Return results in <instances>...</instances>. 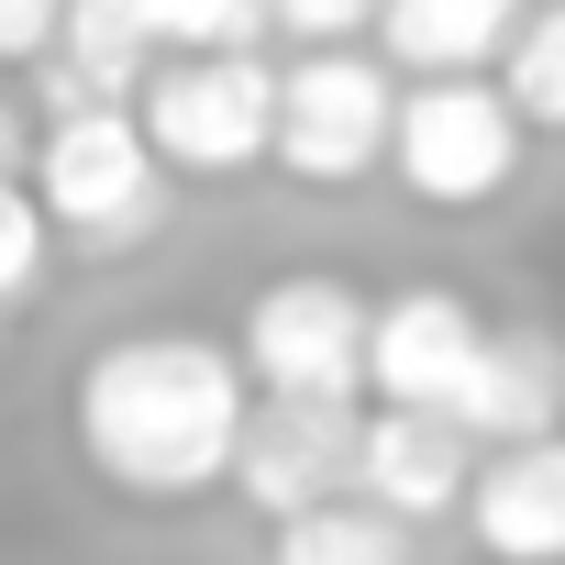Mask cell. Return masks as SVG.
Returning a JSON list of instances; mask_svg holds the SVG:
<instances>
[{"label":"cell","mask_w":565,"mask_h":565,"mask_svg":"<svg viewBox=\"0 0 565 565\" xmlns=\"http://www.w3.org/2000/svg\"><path fill=\"white\" fill-rule=\"evenodd\" d=\"M244 366L211 333H122L78 366V444L122 499H200L233 488L244 444Z\"/></svg>","instance_id":"6da1fadb"},{"label":"cell","mask_w":565,"mask_h":565,"mask_svg":"<svg viewBox=\"0 0 565 565\" xmlns=\"http://www.w3.org/2000/svg\"><path fill=\"white\" fill-rule=\"evenodd\" d=\"M134 122L167 167L189 178H233L255 156H277V67L255 45H222V56H156L145 89H134Z\"/></svg>","instance_id":"7a4b0ae2"},{"label":"cell","mask_w":565,"mask_h":565,"mask_svg":"<svg viewBox=\"0 0 565 565\" xmlns=\"http://www.w3.org/2000/svg\"><path fill=\"white\" fill-rule=\"evenodd\" d=\"M399 145V89L377 56L355 45H300L277 67V167L311 178V189H344L366 178L377 156Z\"/></svg>","instance_id":"3957f363"},{"label":"cell","mask_w":565,"mask_h":565,"mask_svg":"<svg viewBox=\"0 0 565 565\" xmlns=\"http://www.w3.org/2000/svg\"><path fill=\"white\" fill-rule=\"evenodd\" d=\"M521 134H532V122L510 111V89H488V78H422V89L399 100L388 167H399L411 200L477 211V200H499V189L521 178Z\"/></svg>","instance_id":"277c9868"},{"label":"cell","mask_w":565,"mask_h":565,"mask_svg":"<svg viewBox=\"0 0 565 565\" xmlns=\"http://www.w3.org/2000/svg\"><path fill=\"white\" fill-rule=\"evenodd\" d=\"M167 156L145 145L134 111H56L45 156H34V200L67 244H134L156 211H167Z\"/></svg>","instance_id":"5b68a950"},{"label":"cell","mask_w":565,"mask_h":565,"mask_svg":"<svg viewBox=\"0 0 565 565\" xmlns=\"http://www.w3.org/2000/svg\"><path fill=\"white\" fill-rule=\"evenodd\" d=\"M366 344H377V311L322 266L266 277L255 311H244V366L277 399H355L366 388Z\"/></svg>","instance_id":"8992f818"},{"label":"cell","mask_w":565,"mask_h":565,"mask_svg":"<svg viewBox=\"0 0 565 565\" xmlns=\"http://www.w3.org/2000/svg\"><path fill=\"white\" fill-rule=\"evenodd\" d=\"M355 466H366V422H355V399H255V422H244V444H233V488H244V510H266V521H300V510H333V499H355Z\"/></svg>","instance_id":"52a82bcc"},{"label":"cell","mask_w":565,"mask_h":565,"mask_svg":"<svg viewBox=\"0 0 565 565\" xmlns=\"http://www.w3.org/2000/svg\"><path fill=\"white\" fill-rule=\"evenodd\" d=\"M477 355H488V322L455 289H399V300H377L366 388H377V411H455Z\"/></svg>","instance_id":"ba28073f"},{"label":"cell","mask_w":565,"mask_h":565,"mask_svg":"<svg viewBox=\"0 0 565 565\" xmlns=\"http://www.w3.org/2000/svg\"><path fill=\"white\" fill-rule=\"evenodd\" d=\"M355 499H377L388 521H444L477 499V433L455 411H377L366 422V466Z\"/></svg>","instance_id":"9c48e42d"},{"label":"cell","mask_w":565,"mask_h":565,"mask_svg":"<svg viewBox=\"0 0 565 565\" xmlns=\"http://www.w3.org/2000/svg\"><path fill=\"white\" fill-rule=\"evenodd\" d=\"M466 532H477L488 565H565V433L499 444V455L477 466Z\"/></svg>","instance_id":"30bf717a"},{"label":"cell","mask_w":565,"mask_h":565,"mask_svg":"<svg viewBox=\"0 0 565 565\" xmlns=\"http://www.w3.org/2000/svg\"><path fill=\"white\" fill-rule=\"evenodd\" d=\"M455 422H466L488 455H499V444H543V433H565V344L532 333V322L488 333V355H477Z\"/></svg>","instance_id":"8fae6325"},{"label":"cell","mask_w":565,"mask_h":565,"mask_svg":"<svg viewBox=\"0 0 565 565\" xmlns=\"http://www.w3.org/2000/svg\"><path fill=\"white\" fill-rule=\"evenodd\" d=\"M521 23H532L521 0H388L377 12V34L411 78H477L488 56H510Z\"/></svg>","instance_id":"7c38bea8"},{"label":"cell","mask_w":565,"mask_h":565,"mask_svg":"<svg viewBox=\"0 0 565 565\" xmlns=\"http://www.w3.org/2000/svg\"><path fill=\"white\" fill-rule=\"evenodd\" d=\"M277 565H411V521H388L377 499H333L277 521Z\"/></svg>","instance_id":"4fadbf2b"},{"label":"cell","mask_w":565,"mask_h":565,"mask_svg":"<svg viewBox=\"0 0 565 565\" xmlns=\"http://www.w3.org/2000/svg\"><path fill=\"white\" fill-rule=\"evenodd\" d=\"M510 78V111L532 122V134H565V12H532L521 34H510V56H499Z\"/></svg>","instance_id":"5bb4252c"},{"label":"cell","mask_w":565,"mask_h":565,"mask_svg":"<svg viewBox=\"0 0 565 565\" xmlns=\"http://www.w3.org/2000/svg\"><path fill=\"white\" fill-rule=\"evenodd\" d=\"M255 34H277L266 0H156V56H222Z\"/></svg>","instance_id":"9a60e30c"},{"label":"cell","mask_w":565,"mask_h":565,"mask_svg":"<svg viewBox=\"0 0 565 565\" xmlns=\"http://www.w3.org/2000/svg\"><path fill=\"white\" fill-rule=\"evenodd\" d=\"M45 244H56V222H45V200H34V189H12V178H0V300H23L34 277H45Z\"/></svg>","instance_id":"2e32d148"},{"label":"cell","mask_w":565,"mask_h":565,"mask_svg":"<svg viewBox=\"0 0 565 565\" xmlns=\"http://www.w3.org/2000/svg\"><path fill=\"white\" fill-rule=\"evenodd\" d=\"M277 34H300V45H344V34H377L388 0H266Z\"/></svg>","instance_id":"e0dca14e"},{"label":"cell","mask_w":565,"mask_h":565,"mask_svg":"<svg viewBox=\"0 0 565 565\" xmlns=\"http://www.w3.org/2000/svg\"><path fill=\"white\" fill-rule=\"evenodd\" d=\"M0 145H12V89H0Z\"/></svg>","instance_id":"ac0fdd59"}]
</instances>
